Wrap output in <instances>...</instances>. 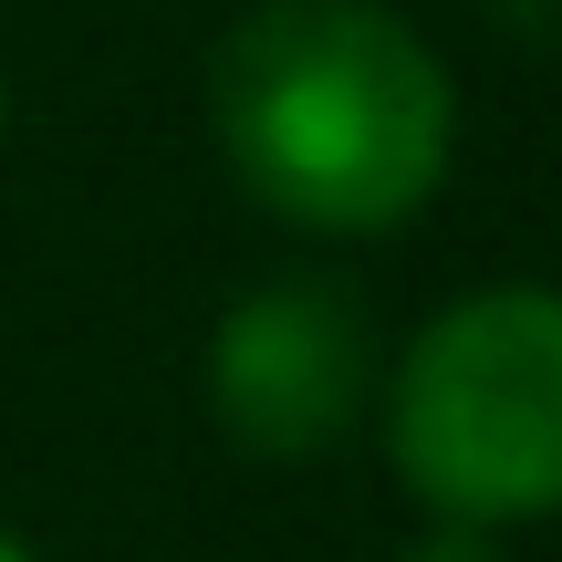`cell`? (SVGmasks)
Listing matches in <instances>:
<instances>
[{
	"label": "cell",
	"mask_w": 562,
	"mask_h": 562,
	"mask_svg": "<svg viewBox=\"0 0 562 562\" xmlns=\"http://www.w3.org/2000/svg\"><path fill=\"white\" fill-rule=\"evenodd\" d=\"M209 125L271 220L364 240L438 199L459 94L385 0H261L209 53Z\"/></svg>",
	"instance_id": "1"
},
{
	"label": "cell",
	"mask_w": 562,
	"mask_h": 562,
	"mask_svg": "<svg viewBox=\"0 0 562 562\" xmlns=\"http://www.w3.org/2000/svg\"><path fill=\"white\" fill-rule=\"evenodd\" d=\"M385 459L438 521L562 510V292L490 281L448 302L385 385Z\"/></svg>",
	"instance_id": "2"
},
{
	"label": "cell",
	"mask_w": 562,
	"mask_h": 562,
	"mask_svg": "<svg viewBox=\"0 0 562 562\" xmlns=\"http://www.w3.org/2000/svg\"><path fill=\"white\" fill-rule=\"evenodd\" d=\"M364 385H375L364 313L323 271H281L209 323V417L250 459H323L364 417Z\"/></svg>",
	"instance_id": "3"
},
{
	"label": "cell",
	"mask_w": 562,
	"mask_h": 562,
	"mask_svg": "<svg viewBox=\"0 0 562 562\" xmlns=\"http://www.w3.org/2000/svg\"><path fill=\"white\" fill-rule=\"evenodd\" d=\"M396 562H510V552L490 542L480 521H438V531H417V542H406Z\"/></svg>",
	"instance_id": "4"
},
{
	"label": "cell",
	"mask_w": 562,
	"mask_h": 562,
	"mask_svg": "<svg viewBox=\"0 0 562 562\" xmlns=\"http://www.w3.org/2000/svg\"><path fill=\"white\" fill-rule=\"evenodd\" d=\"M0 562H32V542H21V531H11V521H0Z\"/></svg>",
	"instance_id": "5"
}]
</instances>
